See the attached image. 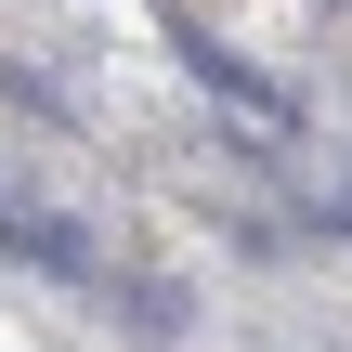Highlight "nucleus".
<instances>
[{"label": "nucleus", "instance_id": "nucleus-5", "mask_svg": "<svg viewBox=\"0 0 352 352\" xmlns=\"http://www.w3.org/2000/svg\"><path fill=\"white\" fill-rule=\"evenodd\" d=\"M0 209H13V170H0Z\"/></svg>", "mask_w": 352, "mask_h": 352}, {"label": "nucleus", "instance_id": "nucleus-3", "mask_svg": "<svg viewBox=\"0 0 352 352\" xmlns=\"http://www.w3.org/2000/svg\"><path fill=\"white\" fill-rule=\"evenodd\" d=\"M91 287H104V314H118V327H131L144 352H170V340H196V300H183L170 274H118V261H104Z\"/></svg>", "mask_w": 352, "mask_h": 352}, {"label": "nucleus", "instance_id": "nucleus-2", "mask_svg": "<svg viewBox=\"0 0 352 352\" xmlns=\"http://www.w3.org/2000/svg\"><path fill=\"white\" fill-rule=\"evenodd\" d=\"M0 261H26V274H52V287H91V274H104V235H91V209L13 196V209H0Z\"/></svg>", "mask_w": 352, "mask_h": 352}, {"label": "nucleus", "instance_id": "nucleus-4", "mask_svg": "<svg viewBox=\"0 0 352 352\" xmlns=\"http://www.w3.org/2000/svg\"><path fill=\"white\" fill-rule=\"evenodd\" d=\"M327 235H352V196H327Z\"/></svg>", "mask_w": 352, "mask_h": 352}, {"label": "nucleus", "instance_id": "nucleus-1", "mask_svg": "<svg viewBox=\"0 0 352 352\" xmlns=\"http://www.w3.org/2000/svg\"><path fill=\"white\" fill-rule=\"evenodd\" d=\"M183 78H196V91H222V104L248 118V144H287V131H300V91H287L274 65H248L235 39H209V26H183Z\"/></svg>", "mask_w": 352, "mask_h": 352}]
</instances>
